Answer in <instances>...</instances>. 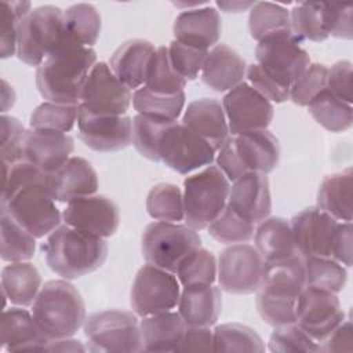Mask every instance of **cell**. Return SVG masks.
Returning <instances> with one entry per match:
<instances>
[{"instance_id": "6da1fadb", "label": "cell", "mask_w": 353, "mask_h": 353, "mask_svg": "<svg viewBox=\"0 0 353 353\" xmlns=\"http://www.w3.org/2000/svg\"><path fill=\"white\" fill-rule=\"evenodd\" d=\"M97 63L91 47L69 41L54 50L37 66L36 85L48 102L80 105L85 80Z\"/></svg>"}, {"instance_id": "7a4b0ae2", "label": "cell", "mask_w": 353, "mask_h": 353, "mask_svg": "<svg viewBox=\"0 0 353 353\" xmlns=\"http://www.w3.org/2000/svg\"><path fill=\"white\" fill-rule=\"evenodd\" d=\"M306 287L303 256L301 254L273 263H265L256 292V309L262 320L272 325L295 321L296 302Z\"/></svg>"}, {"instance_id": "3957f363", "label": "cell", "mask_w": 353, "mask_h": 353, "mask_svg": "<svg viewBox=\"0 0 353 353\" xmlns=\"http://www.w3.org/2000/svg\"><path fill=\"white\" fill-rule=\"evenodd\" d=\"M41 250L48 268L65 280L95 272L108 256V244L103 239L66 223L48 234Z\"/></svg>"}, {"instance_id": "277c9868", "label": "cell", "mask_w": 353, "mask_h": 353, "mask_svg": "<svg viewBox=\"0 0 353 353\" xmlns=\"http://www.w3.org/2000/svg\"><path fill=\"white\" fill-rule=\"evenodd\" d=\"M32 314L48 341L73 336L85 321V306L79 290L68 280H50L41 285Z\"/></svg>"}, {"instance_id": "5b68a950", "label": "cell", "mask_w": 353, "mask_h": 353, "mask_svg": "<svg viewBox=\"0 0 353 353\" xmlns=\"http://www.w3.org/2000/svg\"><path fill=\"white\" fill-rule=\"evenodd\" d=\"M1 210H6L36 239L54 232L62 221V214L47 190L44 172L21 183L7 196H1Z\"/></svg>"}, {"instance_id": "8992f818", "label": "cell", "mask_w": 353, "mask_h": 353, "mask_svg": "<svg viewBox=\"0 0 353 353\" xmlns=\"http://www.w3.org/2000/svg\"><path fill=\"white\" fill-rule=\"evenodd\" d=\"M73 41L63 28V11L51 4L30 10L18 25L17 55L28 66H39L47 55ZM74 43V41H73Z\"/></svg>"}, {"instance_id": "52a82bcc", "label": "cell", "mask_w": 353, "mask_h": 353, "mask_svg": "<svg viewBox=\"0 0 353 353\" xmlns=\"http://www.w3.org/2000/svg\"><path fill=\"white\" fill-rule=\"evenodd\" d=\"M230 181L216 165H207L183 181L185 222L194 230L205 229L228 205Z\"/></svg>"}, {"instance_id": "ba28073f", "label": "cell", "mask_w": 353, "mask_h": 353, "mask_svg": "<svg viewBox=\"0 0 353 353\" xmlns=\"http://www.w3.org/2000/svg\"><path fill=\"white\" fill-rule=\"evenodd\" d=\"M83 328L88 352H142L139 321L132 312L119 309L97 312L85 317Z\"/></svg>"}, {"instance_id": "9c48e42d", "label": "cell", "mask_w": 353, "mask_h": 353, "mask_svg": "<svg viewBox=\"0 0 353 353\" xmlns=\"http://www.w3.org/2000/svg\"><path fill=\"white\" fill-rule=\"evenodd\" d=\"M201 247L197 230L175 222H152L142 233V255L150 265L175 273L179 262Z\"/></svg>"}, {"instance_id": "30bf717a", "label": "cell", "mask_w": 353, "mask_h": 353, "mask_svg": "<svg viewBox=\"0 0 353 353\" xmlns=\"http://www.w3.org/2000/svg\"><path fill=\"white\" fill-rule=\"evenodd\" d=\"M179 295L181 284L175 273L146 263L134 279L130 302L134 313L145 317L172 310L178 306Z\"/></svg>"}, {"instance_id": "8fae6325", "label": "cell", "mask_w": 353, "mask_h": 353, "mask_svg": "<svg viewBox=\"0 0 353 353\" xmlns=\"http://www.w3.org/2000/svg\"><path fill=\"white\" fill-rule=\"evenodd\" d=\"M216 265L219 287L229 294H252L261 285L265 261L255 245L245 243L230 244L219 254Z\"/></svg>"}, {"instance_id": "7c38bea8", "label": "cell", "mask_w": 353, "mask_h": 353, "mask_svg": "<svg viewBox=\"0 0 353 353\" xmlns=\"http://www.w3.org/2000/svg\"><path fill=\"white\" fill-rule=\"evenodd\" d=\"M160 161L178 174L186 175L215 159L214 148L182 123H172L160 143Z\"/></svg>"}, {"instance_id": "4fadbf2b", "label": "cell", "mask_w": 353, "mask_h": 353, "mask_svg": "<svg viewBox=\"0 0 353 353\" xmlns=\"http://www.w3.org/2000/svg\"><path fill=\"white\" fill-rule=\"evenodd\" d=\"M292 33H284L258 41L256 63L280 84L291 88L298 76L310 65L309 54Z\"/></svg>"}, {"instance_id": "5bb4252c", "label": "cell", "mask_w": 353, "mask_h": 353, "mask_svg": "<svg viewBox=\"0 0 353 353\" xmlns=\"http://www.w3.org/2000/svg\"><path fill=\"white\" fill-rule=\"evenodd\" d=\"M131 102V90L117 79L109 63L97 62L83 87L80 106L95 114L125 116Z\"/></svg>"}, {"instance_id": "9a60e30c", "label": "cell", "mask_w": 353, "mask_h": 353, "mask_svg": "<svg viewBox=\"0 0 353 353\" xmlns=\"http://www.w3.org/2000/svg\"><path fill=\"white\" fill-rule=\"evenodd\" d=\"M229 132L239 135L254 130H266L273 120V105L248 83H240L222 99Z\"/></svg>"}, {"instance_id": "2e32d148", "label": "cell", "mask_w": 353, "mask_h": 353, "mask_svg": "<svg viewBox=\"0 0 353 353\" xmlns=\"http://www.w3.org/2000/svg\"><path fill=\"white\" fill-rule=\"evenodd\" d=\"M341 302L334 292L305 287L301 292L295 323L319 343L345 319Z\"/></svg>"}, {"instance_id": "e0dca14e", "label": "cell", "mask_w": 353, "mask_h": 353, "mask_svg": "<svg viewBox=\"0 0 353 353\" xmlns=\"http://www.w3.org/2000/svg\"><path fill=\"white\" fill-rule=\"evenodd\" d=\"M77 127L80 139L95 152H117L132 142V119L128 116L95 114L79 106Z\"/></svg>"}, {"instance_id": "ac0fdd59", "label": "cell", "mask_w": 353, "mask_h": 353, "mask_svg": "<svg viewBox=\"0 0 353 353\" xmlns=\"http://www.w3.org/2000/svg\"><path fill=\"white\" fill-rule=\"evenodd\" d=\"M62 219L74 229L106 239L117 232L120 214L117 205L110 199L91 194L68 203L62 212Z\"/></svg>"}, {"instance_id": "d6986e66", "label": "cell", "mask_w": 353, "mask_h": 353, "mask_svg": "<svg viewBox=\"0 0 353 353\" xmlns=\"http://www.w3.org/2000/svg\"><path fill=\"white\" fill-rule=\"evenodd\" d=\"M339 221L320 210L309 207L292 216L290 225L298 252L302 256H330Z\"/></svg>"}, {"instance_id": "ffe728a7", "label": "cell", "mask_w": 353, "mask_h": 353, "mask_svg": "<svg viewBox=\"0 0 353 353\" xmlns=\"http://www.w3.org/2000/svg\"><path fill=\"white\" fill-rule=\"evenodd\" d=\"M46 185L55 201L70 203L72 200L95 194L98 176L90 161L72 156L59 168L46 174Z\"/></svg>"}, {"instance_id": "44dd1931", "label": "cell", "mask_w": 353, "mask_h": 353, "mask_svg": "<svg viewBox=\"0 0 353 353\" xmlns=\"http://www.w3.org/2000/svg\"><path fill=\"white\" fill-rule=\"evenodd\" d=\"M73 148V138L66 132L30 128L25 132L22 159L33 164L41 172L50 174L72 157Z\"/></svg>"}, {"instance_id": "7402d4cb", "label": "cell", "mask_w": 353, "mask_h": 353, "mask_svg": "<svg viewBox=\"0 0 353 353\" xmlns=\"http://www.w3.org/2000/svg\"><path fill=\"white\" fill-rule=\"evenodd\" d=\"M228 205L252 223L266 219L272 211V197L266 174L247 172L233 181Z\"/></svg>"}, {"instance_id": "603a6c76", "label": "cell", "mask_w": 353, "mask_h": 353, "mask_svg": "<svg viewBox=\"0 0 353 353\" xmlns=\"http://www.w3.org/2000/svg\"><path fill=\"white\" fill-rule=\"evenodd\" d=\"M172 30L175 40L208 51L221 37V17L211 6L188 8L175 18Z\"/></svg>"}, {"instance_id": "cb8c5ba5", "label": "cell", "mask_w": 353, "mask_h": 353, "mask_svg": "<svg viewBox=\"0 0 353 353\" xmlns=\"http://www.w3.org/2000/svg\"><path fill=\"white\" fill-rule=\"evenodd\" d=\"M236 154L244 172L269 174L280 160L277 138L268 130H254L232 135Z\"/></svg>"}, {"instance_id": "d4e9b609", "label": "cell", "mask_w": 353, "mask_h": 353, "mask_svg": "<svg viewBox=\"0 0 353 353\" xmlns=\"http://www.w3.org/2000/svg\"><path fill=\"white\" fill-rule=\"evenodd\" d=\"M181 123L207 141L215 152L222 148L230 134L222 103L212 98H200L190 102Z\"/></svg>"}, {"instance_id": "484cf974", "label": "cell", "mask_w": 353, "mask_h": 353, "mask_svg": "<svg viewBox=\"0 0 353 353\" xmlns=\"http://www.w3.org/2000/svg\"><path fill=\"white\" fill-rule=\"evenodd\" d=\"M245 73L247 65L240 54L226 44H216L204 59L201 80L211 90L223 92L243 83Z\"/></svg>"}, {"instance_id": "4316f807", "label": "cell", "mask_w": 353, "mask_h": 353, "mask_svg": "<svg viewBox=\"0 0 353 353\" xmlns=\"http://www.w3.org/2000/svg\"><path fill=\"white\" fill-rule=\"evenodd\" d=\"M47 338L32 313L22 307L4 309L0 320V342L7 352H43Z\"/></svg>"}, {"instance_id": "83f0119b", "label": "cell", "mask_w": 353, "mask_h": 353, "mask_svg": "<svg viewBox=\"0 0 353 353\" xmlns=\"http://www.w3.org/2000/svg\"><path fill=\"white\" fill-rule=\"evenodd\" d=\"M156 47L146 40L134 39L123 43L110 57L109 66L117 79L130 90L145 85Z\"/></svg>"}, {"instance_id": "f1b7e54d", "label": "cell", "mask_w": 353, "mask_h": 353, "mask_svg": "<svg viewBox=\"0 0 353 353\" xmlns=\"http://www.w3.org/2000/svg\"><path fill=\"white\" fill-rule=\"evenodd\" d=\"M222 310V294L212 284L183 287L178 301V313L186 325L211 327Z\"/></svg>"}, {"instance_id": "f546056e", "label": "cell", "mask_w": 353, "mask_h": 353, "mask_svg": "<svg viewBox=\"0 0 353 353\" xmlns=\"http://www.w3.org/2000/svg\"><path fill=\"white\" fill-rule=\"evenodd\" d=\"M255 248L265 263L280 262L298 255L291 225L281 216H268L254 233Z\"/></svg>"}, {"instance_id": "4dcf8cb0", "label": "cell", "mask_w": 353, "mask_h": 353, "mask_svg": "<svg viewBox=\"0 0 353 353\" xmlns=\"http://www.w3.org/2000/svg\"><path fill=\"white\" fill-rule=\"evenodd\" d=\"M186 328L178 312H161L142 317L139 321L142 350L176 352Z\"/></svg>"}, {"instance_id": "1f68e13d", "label": "cell", "mask_w": 353, "mask_h": 353, "mask_svg": "<svg viewBox=\"0 0 353 353\" xmlns=\"http://www.w3.org/2000/svg\"><path fill=\"white\" fill-rule=\"evenodd\" d=\"M41 290V276L37 268L28 262H10L1 270L3 296L17 306L33 305Z\"/></svg>"}, {"instance_id": "d6a6232c", "label": "cell", "mask_w": 353, "mask_h": 353, "mask_svg": "<svg viewBox=\"0 0 353 353\" xmlns=\"http://www.w3.org/2000/svg\"><path fill=\"white\" fill-rule=\"evenodd\" d=\"M352 168L325 176L317 192V207L339 222H352Z\"/></svg>"}, {"instance_id": "836d02e7", "label": "cell", "mask_w": 353, "mask_h": 353, "mask_svg": "<svg viewBox=\"0 0 353 353\" xmlns=\"http://www.w3.org/2000/svg\"><path fill=\"white\" fill-rule=\"evenodd\" d=\"M248 29L256 41L272 36L291 33L290 11L280 4L258 1L250 8Z\"/></svg>"}, {"instance_id": "e575fe53", "label": "cell", "mask_w": 353, "mask_h": 353, "mask_svg": "<svg viewBox=\"0 0 353 353\" xmlns=\"http://www.w3.org/2000/svg\"><path fill=\"white\" fill-rule=\"evenodd\" d=\"M63 28L70 40L83 47H92L101 33V15L92 4H73L63 11Z\"/></svg>"}, {"instance_id": "d590c367", "label": "cell", "mask_w": 353, "mask_h": 353, "mask_svg": "<svg viewBox=\"0 0 353 353\" xmlns=\"http://www.w3.org/2000/svg\"><path fill=\"white\" fill-rule=\"evenodd\" d=\"M185 92L174 95L159 94L145 85L132 94V106L138 114L163 121H176L185 108Z\"/></svg>"}, {"instance_id": "8d00e7d4", "label": "cell", "mask_w": 353, "mask_h": 353, "mask_svg": "<svg viewBox=\"0 0 353 353\" xmlns=\"http://www.w3.org/2000/svg\"><path fill=\"white\" fill-rule=\"evenodd\" d=\"M310 116L327 131L342 132L352 127L353 108L327 88L307 105Z\"/></svg>"}, {"instance_id": "74e56055", "label": "cell", "mask_w": 353, "mask_h": 353, "mask_svg": "<svg viewBox=\"0 0 353 353\" xmlns=\"http://www.w3.org/2000/svg\"><path fill=\"white\" fill-rule=\"evenodd\" d=\"M0 226L1 259L6 262H23L32 259L36 251V237L21 226L6 210H1Z\"/></svg>"}, {"instance_id": "f35d334b", "label": "cell", "mask_w": 353, "mask_h": 353, "mask_svg": "<svg viewBox=\"0 0 353 353\" xmlns=\"http://www.w3.org/2000/svg\"><path fill=\"white\" fill-rule=\"evenodd\" d=\"M305 284L338 294L347 281L346 268L330 256H303Z\"/></svg>"}, {"instance_id": "ab89813d", "label": "cell", "mask_w": 353, "mask_h": 353, "mask_svg": "<svg viewBox=\"0 0 353 353\" xmlns=\"http://www.w3.org/2000/svg\"><path fill=\"white\" fill-rule=\"evenodd\" d=\"M146 211L154 221L179 223L185 219L183 193L174 183L160 182L146 196Z\"/></svg>"}, {"instance_id": "60d3db41", "label": "cell", "mask_w": 353, "mask_h": 353, "mask_svg": "<svg viewBox=\"0 0 353 353\" xmlns=\"http://www.w3.org/2000/svg\"><path fill=\"white\" fill-rule=\"evenodd\" d=\"M216 273L218 265L215 256L201 247L189 252L175 270V276L182 287L214 284Z\"/></svg>"}, {"instance_id": "b9f144b4", "label": "cell", "mask_w": 353, "mask_h": 353, "mask_svg": "<svg viewBox=\"0 0 353 353\" xmlns=\"http://www.w3.org/2000/svg\"><path fill=\"white\" fill-rule=\"evenodd\" d=\"M185 85L186 80L181 77L171 65L168 47H157L148 69L145 87L153 92L174 95L183 92Z\"/></svg>"}, {"instance_id": "7bdbcfd3", "label": "cell", "mask_w": 353, "mask_h": 353, "mask_svg": "<svg viewBox=\"0 0 353 353\" xmlns=\"http://www.w3.org/2000/svg\"><path fill=\"white\" fill-rule=\"evenodd\" d=\"M262 338L248 325L221 324L214 330V352H265Z\"/></svg>"}, {"instance_id": "ee69618b", "label": "cell", "mask_w": 353, "mask_h": 353, "mask_svg": "<svg viewBox=\"0 0 353 353\" xmlns=\"http://www.w3.org/2000/svg\"><path fill=\"white\" fill-rule=\"evenodd\" d=\"M291 33L301 43L303 40L324 41L328 34L323 23V3H299L290 11Z\"/></svg>"}, {"instance_id": "f6af8a7d", "label": "cell", "mask_w": 353, "mask_h": 353, "mask_svg": "<svg viewBox=\"0 0 353 353\" xmlns=\"http://www.w3.org/2000/svg\"><path fill=\"white\" fill-rule=\"evenodd\" d=\"M175 121H163L142 114L132 117V145L139 154L160 161V143L165 130Z\"/></svg>"}, {"instance_id": "bcb514c9", "label": "cell", "mask_w": 353, "mask_h": 353, "mask_svg": "<svg viewBox=\"0 0 353 353\" xmlns=\"http://www.w3.org/2000/svg\"><path fill=\"white\" fill-rule=\"evenodd\" d=\"M208 233L223 244L247 243L254 237L255 223L244 219L229 205L207 226Z\"/></svg>"}, {"instance_id": "7dc6e473", "label": "cell", "mask_w": 353, "mask_h": 353, "mask_svg": "<svg viewBox=\"0 0 353 353\" xmlns=\"http://www.w3.org/2000/svg\"><path fill=\"white\" fill-rule=\"evenodd\" d=\"M80 105L43 102L30 114V128L69 132L77 123Z\"/></svg>"}, {"instance_id": "c3c4849f", "label": "cell", "mask_w": 353, "mask_h": 353, "mask_svg": "<svg viewBox=\"0 0 353 353\" xmlns=\"http://www.w3.org/2000/svg\"><path fill=\"white\" fill-rule=\"evenodd\" d=\"M270 352H320V345L307 332H305L295 321L276 325L269 338Z\"/></svg>"}, {"instance_id": "681fc988", "label": "cell", "mask_w": 353, "mask_h": 353, "mask_svg": "<svg viewBox=\"0 0 353 353\" xmlns=\"http://www.w3.org/2000/svg\"><path fill=\"white\" fill-rule=\"evenodd\" d=\"M328 68L323 63H310L292 83L290 99L299 106H307L327 88Z\"/></svg>"}, {"instance_id": "f907efd6", "label": "cell", "mask_w": 353, "mask_h": 353, "mask_svg": "<svg viewBox=\"0 0 353 353\" xmlns=\"http://www.w3.org/2000/svg\"><path fill=\"white\" fill-rule=\"evenodd\" d=\"M29 1H1V37L0 52L1 58H10L17 52L18 25L21 19L32 10Z\"/></svg>"}, {"instance_id": "816d5d0a", "label": "cell", "mask_w": 353, "mask_h": 353, "mask_svg": "<svg viewBox=\"0 0 353 353\" xmlns=\"http://www.w3.org/2000/svg\"><path fill=\"white\" fill-rule=\"evenodd\" d=\"M207 54L208 51L205 50L183 44L175 39L168 46V57L171 65L176 70V73L186 81L194 80L199 73H201Z\"/></svg>"}, {"instance_id": "f5cc1de1", "label": "cell", "mask_w": 353, "mask_h": 353, "mask_svg": "<svg viewBox=\"0 0 353 353\" xmlns=\"http://www.w3.org/2000/svg\"><path fill=\"white\" fill-rule=\"evenodd\" d=\"M23 124L11 116L0 117V153L3 164H14L22 159V146L25 138Z\"/></svg>"}, {"instance_id": "db71d44e", "label": "cell", "mask_w": 353, "mask_h": 353, "mask_svg": "<svg viewBox=\"0 0 353 353\" xmlns=\"http://www.w3.org/2000/svg\"><path fill=\"white\" fill-rule=\"evenodd\" d=\"M323 23L328 36L350 40L353 37L352 6L339 3H323Z\"/></svg>"}, {"instance_id": "11a10c76", "label": "cell", "mask_w": 353, "mask_h": 353, "mask_svg": "<svg viewBox=\"0 0 353 353\" xmlns=\"http://www.w3.org/2000/svg\"><path fill=\"white\" fill-rule=\"evenodd\" d=\"M245 77L248 79V84L256 90L262 97H265L269 102L281 103L290 99V87L280 84L270 74H268L258 63H252L247 66Z\"/></svg>"}, {"instance_id": "9f6ffc18", "label": "cell", "mask_w": 353, "mask_h": 353, "mask_svg": "<svg viewBox=\"0 0 353 353\" xmlns=\"http://www.w3.org/2000/svg\"><path fill=\"white\" fill-rule=\"evenodd\" d=\"M327 90L352 105V63L349 61H338L328 68Z\"/></svg>"}, {"instance_id": "6f0895ef", "label": "cell", "mask_w": 353, "mask_h": 353, "mask_svg": "<svg viewBox=\"0 0 353 353\" xmlns=\"http://www.w3.org/2000/svg\"><path fill=\"white\" fill-rule=\"evenodd\" d=\"M176 352H214V331L210 327L186 325Z\"/></svg>"}, {"instance_id": "680465c9", "label": "cell", "mask_w": 353, "mask_h": 353, "mask_svg": "<svg viewBox=\"0 0 353 353\" xmlns=\"http://www.w3.org/2000/svg\"><path fill=\"white\" fill-rule=\"evenodd\" d=\"M352 222H339L332 240L331 258L346 268L352 266Z\"/></svg>"}, {"instance_id": "91938a15", "label": "cell", "mask_w": 353, "mask_h": 353, "mask_svg": "<svg viewBox=\"0 0 353 353\" xmlns=\"http://www.w3.org/2000/svg\"><path fill=\"white\" fill-rule=\"evenodd\" d=\"M350 320H343L338 324L319 345L320 352H352L353 335Z\"/></svg>"}, {"instance_id": "94428289", "label": "cell", "mask_w": 353, "mask_h": 353, "mask_svg": "<svg viewBox=\"0 0 353 353\" xmlns=\"http://www.w3.org/2000/svg\"><path fill=\"white\" fill-rule=\"evenodd\" d=\"M43 350L44 352H85L87 347L80 341L72 339L70 336V338L47 341Z\"/></svg>"}, {"instance_id": "6125c7cd", "label": "cell", "mask_w": 353, "mask_h": 353, "mask_svg": "<svg viewBox=\"0 0 353 353\" xmlns=\"http://www.w3.org/2000/svg\"><path fill=\"white\" fill-rule=\"evenodd\" d=\"M216 6L225 12H240L245 8H251L254 6V1H218Z\"/></svg>"}]
</instances>
